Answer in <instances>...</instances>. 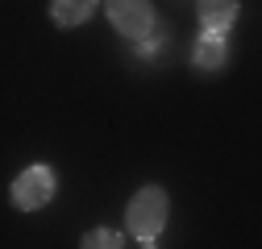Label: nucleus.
<instances>
[{"label":"nucleus","instance_id":"9","mask_svg":"<svg viewBox=\"0 0 262 249\" xmlns=\"http://www.w3.org/2000/svg\"><path fill=\"white\" fill-rule=\"evenodd\" d=\"M138 245H142V249H158V245H154V237H150V241H138Z\"/></svg>","mask_w":262,"mask_h":249},{"label":"nucleus","instance_id":"6","mask_svg":"<svg viewBox=\"0 0 262 249\" xmlns=\"http://www.w3.org/2000/svg\"><path fill=\"white\" fill-rule=\"evenodd\" d=\"M96 5L100 0H50V17H54L58 29H75L96 13Z\"/></svg>","mask_w":262,"mask_h":249},{"label":"nucleus","instance_id":"1","mask_svg":"<svg viewBox=\"0 0 262 249\" xmlns=\"http://www.w3.org/2000/svg\"><path fill=\"white\" fill-rule=\"evenodd\" d=\"M167 212H171L167 191H162V187H142V191L129 200V208H125V229L138 241H150V237L158 241L162 225H167Z\"/></svg>","mask_w":262,"mask_h":249},{"label":"nucleus","instance_id":"4","mask_svg":"<svg viewBox=\"0 0 262 249\" xmlns=\"http://www.w3.org/2000/svg\"><path fill=\"white\" fill-rule=\"evenodd\" d=\"M195 17L208 34H229V25L237 21V0H195Z\"/></svg>","mask_w":262,"mask_h":249},{"label":"nucleus","instance_id":"3","mask_svg":"<svg viewBox=\"0 0 262 249\" xmlns=\"http://www.w3.org/2000/svg\"><path fill=\"white\" fill-rule=\"evenodd\" d=\"M54 191H58V179H54L50 166H25V170L13 179V204H17L21 212L46 208V204L54 200Z\"/></svg>","mask_w":262,"mask_h":249},{"label":"nucleus","instance_id":"7","mask_svg":"<svg viewBox=\"0 0 262 249\" xmlns=\"http://www.w3.org/2000/svg\"><path fill=\"white\" fill-rule=\"evenodd\" d=\"M125 245V237L117 233V229H92L83 241H79V249H121Z\"/></svg>","mask_w":262,"mask_h":249},{"label":"nucleus","instance_id":"8","mask_svg":"<svg viewBox=\"0 0 262 249\" xmlns=\"http://www.w3.org/2000/svg\"><path fill=\"white\" fill-rule=\"evenodd\" d=\"M134 46H138V58H154V54L167 50V34H158V29H154L150 38H142V42H134Z\"/></svg>","mask_w":262,"mask_h":249},{"label":"nucleus","instance_id":"2","mask_svg":"<svg viewBox=\"0 0 262 249\" xmlns=\"http://www.w3.org/2000/svg\"><path fill=\"white\" fill-rule=\"evenodd\" d=\"M104 13L113 21V29L129 42H142L158 29V17H154L150 0H104Z\"/></svg>","mask_w":262,"mask_h":249},{"label":"nucleus","instance_id":"5","mask_svg":"<svg viewBox=\"0 0 262 249\" xmlns=\"http://www.w3.org/2000/svg\"><path fill=\"white\" fill-rule=\"evenodd\" d=\"M191 62L200 71H216V67H225L229 62V42H225V34H204L195 38V46H191Z\"/></svg>","mask_w":262,"mask_h":249}]
</instances>
